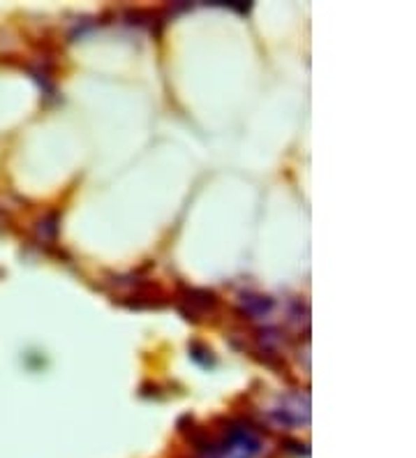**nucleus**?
Returning <instances> with one entry per match:
<instances>
[{"label": "nucleus", "instance_id": "obj_1", "mask_svg": "<svg viewBox=\"0 0 416 458\" xmlns=\"http://www.w3.org/2000/svg\"><path fill=\"white\" fill-rule=\"evenodd\" d=\"M261 449V440L248 424H234L227 428L224 438L217 447H213V454L220 458H254Z\"/></svg>", "mask_w": 416, "mask_h": 458}, {"label": "nucleus", "instance_id": "obj_2", "mask_svg": "<svg viewBox=\"0 0 416 458\" xmlns=\"http://www.w3.org/2000/svg\"><path fill=\"white\" fill-rule=\"evenodd\" d=\"M271 415L275 417L278 424L282 426H301V424H308L310 419V405H308V396H287L282 398L273 410H271Z\"/></svg>", "mask_w": 416, "mask_h": 458}]
</instances>
